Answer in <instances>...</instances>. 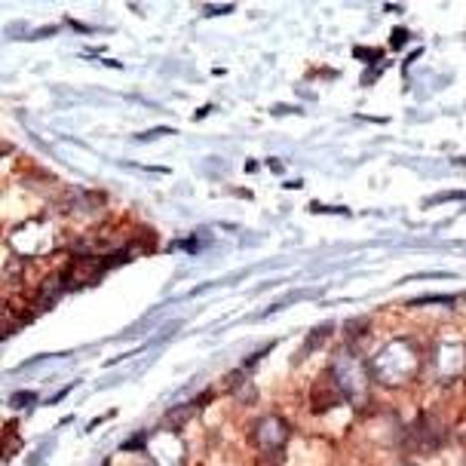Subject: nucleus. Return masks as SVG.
I'll return each instance as SVG.
<instances>
[{
  "label": "nucleus",
  "instance_id": "1",
  "mask_svg": "<svg viewBox=\"0 0 466 466\" xmlns=\"http://www.w3.org/2000/svg\"><path fill=\"white\" fill-rule=\"evenodd\" d=\"M371 369V378L384 387H402V384H411L420 371V353L411 340L405 338H393L387 340L378 353L371 356L369 362Z\"/></svg>",
  "mask_w": 466,
  "mask_h": 466
},
{
  "label": "nucleus",
  "instance_id": "3",
  "mask_svg": "<svg viewBox=\"0 0 466 466\" xmlns=\"http://www.w3.org/2000/svg\"><path fill=\"white\" fill-rule=\"evenodd\" d=\"M145 454L151 457L157 466H185L187 445L175 430H154L145 439Z\"/></svg>",
  "mask_w": 466,
  "mask_h": 466
},
{
  "label": "nucleus",
  "instance_id": "6",
  "mask_svg": "<svg viewBox=\"0 0 466 466\" xmlns=\"http://www.w3.org/2000/svg\"><path fill=\"white\" fill-rule=\"evenodd\" d=\"M252 442L261 448L264 454H277L282 445L289 442V423L277 418V414H268L252 427Z\"/></svg>",
  "mask_w": 466,
  "mask_h": 466
},
{
  "label": "nucleus",
  "instance_id": "8",
  "mask_svg": "<svg viewBox=\"0 0 466 466\" xmlns=\"http://www.w3.org/2000/svg\"><path fill=\"white\" fill-rule=\"evenodd\" d=\"M10 402H13L15 408H25V402H37V396H35V393H13Z\"/></svg>",
  "mask_w": 466,
  "mask_h": 466
},
{
  "label": "nucleus",
  "instance_id": "9",
  "mask_svg": "<svg viewBox=\"0 0 466 466\" xmlns=\"http://www.w3.org/2000/svg\"><path fill=\"white\" fill-rule=\"evenodd\" d=\"M356 58H371V62H380V58H384V56H380V49H356Z\"/></svg>",
  "mask_w": 466,
  "mask_h": 466
},
{
  "label": "nucleus",
  "instance_id": "5",
  "mask_svg": "<svg viewBox=\"0 0 466 466\" xmlns=\"http://www.w3.org/2000/svg\"><path fill=\"white\" fill-rule=\"evenodd\" d=\"M432 369H436V378L442 380V384H451L457 380L466 369V350L461 340H442V344L436 347V356H432Z\"/></svg>",
  "mask_w": 466,
  "mask_h": 466
},
{
  "label": "nucleus",
  "instance_id": "7",
  "mask_svg": "<svg viewBox=\"0 0 466 466\" xmlns=\"http://www.w3.org/2000/svg\"><path fill=\"white\" fill-rule=\"evenodd\" d=\"M329 335H331V326H319V329H316V331H313V338H310V344L304 347V356H307V353H313V350L319 347Z\"/></svg>",
  "mask_w": 466,
  "mask_h": 466
},
{
  "label": "nucleus",
  "instance_id": "4",
  "mask_svg": "<svg viewBox=\"0 0 466 466\" xmlns=\"http://www.w3.org/2000/svg\"><path fill=\"white\" fill-rule=\"evenodd\" d=\"M405 442L411 451H420V454L439 451L445 442V430H442V423L432 418V414H420V418L405 430Z\"/></svg>",
  "mask_w": 466,
  "mask_h": 466
},
{
  "label": "nucleus",
  "instance_id": "10",
  "mask_svg": "<svg viewBox=\"0 0 466 466\" xmlns=\"http://www.w3.org/2000/svg\"><path fill=\"white\" fill-rule=\"evenodd\" d=\"M221 13H233V6H206V15H221Z\"/></svg>",
  "mask_w": 466,
  "mask_h": 466
},
{
  "label": "nucleus",
  "instance_id": "2",
  "mask_svg": "<svg viewBox=\"0 0 466 466\" xmlns=\"http://www.w3.org/2000/svg\"><path fill=\"white\" fill-rule=\"evenodd\" d=\"M329 378L331 387L338 390L340 399L360 405L369 399V384H371V369L362 362V356L353 347H340L335 350L329 362Z\"/></svg>",
  "mask_w": 466,
  "mask_h": 466
},
{
  "label": "nucleus",
  "instance_id": "12",
  "mask_svg": "<svg viewBox=\"0 0 466 466\" xmlns=\"http://www.w3.org/2000/svg\"><path fill=\"white\" fill-rule=\"evenodd\" d=\"M405 466H414V463H405Z\"/></svg>",
  "mask_w": 466,
  "mask_h": 466
},
{
  "label": "nucleus",
  "instance_id": "11",
  "mask_svg": "<svg viewBox=\"0 0 466 466\" xmlns=\"http://www.w3.org/2000/svg\"><path fill=\"white\" fill-rule=\"evenodd\" d=\"M405 40H408V31H402V28H396V31H393V46H402V44H405Z\"/></svg>",
  "mask_w": 466,
  "mask_h": 466
}]
</instances>
